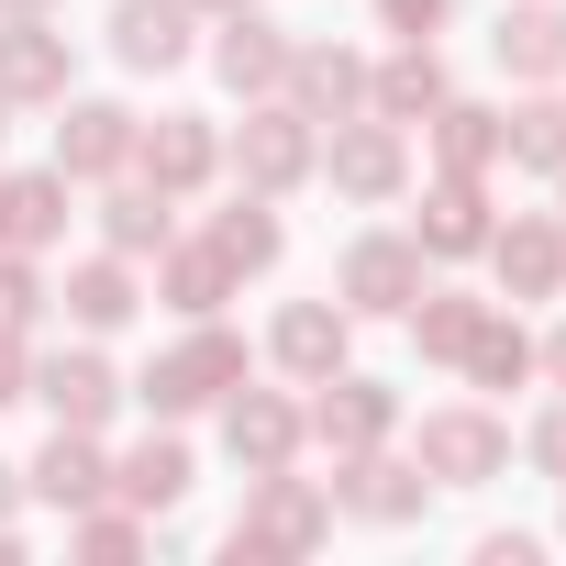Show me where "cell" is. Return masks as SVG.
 <instances>
[{
	"mask_svg": "<svg viewBox=\"0 0 566 566\" xmlns=\"http://www.w3.org/2000/svg\"><path fill=\"white\" fill-rule=\"evenodd\" d=\"M422 290H433V255H422L411 233H389V222H378V233H356V244H345V266H334V301H345L356 323H400Z\"/></svg>",
	"mask_w": 566,
	"mask_h": 566,
	"instance_id": "cell-1",
	"label": "cell"
},
{
	"mask_svg": "<svg viewBox=\"0 0 566 566\" xmlns=\"http://www.w3.org/2000/svg\"><path fill=\"white\" fill-rule=\"evenodd\" d=\"M334 533V500L290 467H255L244 478V511H233V555H312Z\"/></svg>",
	"mask_w": 566,
	"mask_h": 566,
	"instance_id": "cell-2",
	"label": "cell"
},
{
	"mask_svg": "<svg viewBox=\"0 0 566 566\" xmlns=\"http://www.w3.org/2000/svg\"><path fill=\"white\" fill-rule=\"evenodd\" d=\"M222 389H244V345L200 312V323H189V334L145 367V400H156V422H178V411H211Z\"/></svg>",
	"mask_w": 566,
	"mask_h": 566,
	"instance_id": "cell-3",
	"label": "cell"
},
{
	"mask_svg": "<svg viewBox=\"0 0 566 566\" xmlns=\"http://www.w3.org/2000/svg\"><path fill=\"white\" fill-rule=\"evenodd\" d=\"M323 178L345 189V200H400L411 189V123H378V112H345L334 134H323Z\"/></svg>",
	"mask_w": 566,
	"mask_h": 566,
	"instance_id": "cell-4",
	"label": "cell"
},
{
	"mask_svg": "<svg viewBox=\"0 0 566 566\" xmlns=\"http://www.w3.org/2000/svg\"><path fill=\"white\" fill-rule=\"evenodd\" d=\"M222 156H233V178H244V189H266V200H277V189H301V178L323 167V123H312V112H290V101H255V112H244V134H233Z\"/></svg>",
	"mask_w": 566,
	"mask_h": 566,
	"instance_id": "cell-5",
	"label": "cell"
},
{
	"mask_svg": "<svg viewBox=\"0 0 566 566\" xmlns=\"http://www.w3.org/2000/svg\"><path fill=\"white\" fill-rule=\"evenodd\" d=\"M500 467H511V422H500V411H478V400L422 411V478H444V489H489Z\"/></svg>",
	"mask_w": 566,
	"mask_h": 566,
	"instance_id": "cell-6",
	"label": "cell"
},
{
	"mask_svg": "<svg viewBox=\"0 0 566 566\" xmlns=\"http://www.w3.org/2000/svg\"><path fill=\"white\" fill-rule=\"evenodd\" d=\"M312 389H323V400L301 411V433H312V444L367 455V444H389V433H400V400H389L378 378H345V367H334V378H312Z\"/></svg>",
	"mask_w": 566,
	"mask_h": 566,
	"instance_id": "cell-7",
	"label": "cell"
},
{
	"mask_svg": "<svg viewBox=\"0 0 566 566\" xmlns=\"http://www.w3.org/2000/svg\"><path fill=\"white\" fill-rule=\"evenodd\" d=\"M489 277H500L511 301H555V290H566V222H555V211L489 222Z\"/></svg>",
	"mask_w": 566,
	"mask_h": 566,
	"instance_id": "cell-8",
	"label": "cell"
},
{
	"mask_svg": "<svg viewBox=\"0 0 566 566\" xmlns=\"http://www.w3.org/2000/svg\"><path fill=\"white\" fill-rule=\"evenodd\" d=\"M134 167H145L167 200H189V189L222 167V134H211V112H156V123H134Z\"/></svg>",
	"mask_w": 566,
	"mask_h": 566,
	"instance_id": "cell-9",
	"label": "cell"
},
{
	"mask_svg": "<svg viewBox=\"0 0 566 566\" xmlns=\"http://www.w3.org/2000/svg\"><path fill=\"white\" fill-rule=\"evenodd\" d=\"M34 400H45L56 422L101 433V422L123 411V378H112V356H101V345H56V356H34Z\"/></svg>",
	"mask_w": 566,
	"mask_h": 566,
	"instance_id": "cell-10",
	"label": "cell"
},
{
	"mask_svg": "<svg viewBox=\"0 0 566 566\" xmlns=\"http://www.w3.org/2000/svg\"><path fill=\"white\" fill-rule=\"evenodd\" d=\"M200 12L189 0H112V56L134 67V78H167V67H189L200 56V34H189Z\"/></svg>",
	"mask_w": 566,
	"mask_h": 566,
	"instance_id": "cell-11",
	"label": "cell"
},
{
	"mask_svg": "<svg viewBox=\"0 0 566 566\" xmlns=\"http://www.w3.org/2000/svg\"><path fill=\"white\" fill-rule=\"evenodd\" d=\"M0 101H12V112L67 101V34H56L45 12H12V23H0Z\"/></svg>",
	"mask_w": 566,
	"mask_h": 566,
	"instance_id": "cell-12",
	"label": "cell"
},
{
	"mask_svg": "<svg viewBox=\"0 0 566 566\" xmlns=\"http://www.w3.org/2000/svg\"><path fill=\"white\" fill-rule=\"evenodd\" d=\"M290 45H301V34L255 23V0H244V12H222V34H211V78H222L233 101H277V78H290Z\"/></svg>",
	"mask_w": 566,
	"mask_h": 566,
	"instance_id": "cell-13",
	"label": "cell"
},
{
	"mask_svg": "<svg viewBox=\"0 0 566 566\" xmlns=\"http://www.w3.org/2000/svg\"><path fill=\"white\" fill-rule=\"evenodd\" d=\"M222 444H233V467L255 478V467H290L312 433H301V400H277V389H222Z\"/></svg>",
	"mask_w": 566,
	"mask_h": 566,
	"instance_id": "cell-14",
	"label": "cell"
},
{
	"mask_svg": "<svg viewBox=\"0 0 566 566\" xmlns=\"http://www.w3.org/2000/svg\"><path fill=\"white\" fill-rule=\"evenodd\" d=\"M334 500H345L356 522H378V533H400V522H422V500H433V478L367 444V455H345V478H334Z\"/></svg>",
	"mask_w": 566,
	"mask_h": 566,
	"instance_id": "cell-15",
	"label": "cell"
},
{
	"mask_svg": "<svg viewBox=\"0 0 566 566\" xmlns=\"http://www.w3.org/2000/svg\"><path fill=\"white\" fill-rule=\"evenodd\" d=\"M56 312H67L78 334H123V323L145 312V290H134V255H112V244H101V255H78V266L56 277Z\"/></svg>",
	"mask_w": 566,
	"mask_h": 566,
	"instance_id": "cell-16",
	"label": "cell"
},
{
	"mask_svg": "<svg viewBox=\"0 0 566 566\" xmlns=\"http://www.w3.org/2000/svg\"><path fill=\"white\" fill-rule=\"evenodd\" d=\"M290 112H312V123H345V112H367V56L356 45H290Z\"/></svg>",
	"mask_w": 566,
	"mask_h": 566,
	"instance_id": "cell-17",
	"label": "cell"
},
{
	"mask_svg": "<svg viewBox=\"0 0 566 566\" xmlns=\"http://www.w3.org/2000/svg\"><path fill=\"white\" fill-rule=\"evenodd\" d=\"M367 112H378V123H433V112H444V56H433V34H400V56L367 67Z\"/></svg>",
	"mask_w": 566,
	"mask_h": 566,
	"instance_id": "cell-18",
	"label": "cell"
},
{
	"mask_svg": "<svg viewBox=\"0 0 566 566\" xmlns=\"http://www.w3.org/2000/svg\"><path fill=\"white\" fill-rule=\"evenodd\" d=\"M67 123H56V167L67 178H123L134 167V112L123 101H56Z\"/></svg>",
	"mask_w": 566,
	"mask_h": 566,
	"instance_id": "cell-19",
	"label": "cell"
},
{
	"mask_svg": "<svg viewBox=\"0 0 566 566\" xmlns=\"http://www.w3.org/2000/svg\"><path fill=\"white\" fill-rule=\"evenodd\" d=\"M345 345H356V312H345V301H290V312H277V334H266V356L290 367V378H334Z\"/></svg>",
	"mask_w": 566,
	"mask_h": 566,
	"instance_id": "cell-20",
	"label": "cell"
},
{
	"mask_svg": "<svg viewBox=\"0 0 566 566\" xmlns=\"http://www.w3.org/2000/svg\"><path fill=\"white\" fill-rule=\"evenodd\" d=\"M489 56H500L511 78L555 90V78H566V0H511V12H500V34H489Z\"/></svg>",
	"mask_w": 566,
	"mask_h": 566,
	"instance_id": "cell-21",
	"label": "cell"
},
{
	"mask_svg": "<svg viewBox=\"0 0 566 566\" xmlns=\"http://www.w3.org/2000/svg\"><path fill=\"white\" fill-rule=\"evenodd\" d=\"M23 500H45V511H90V500H112V467H101V444H90L78 422H56V444L23 467Z\"/></svg>",
	"mask_w": 566,
	"mask_h": 566,
	"instance_id": "cell-22",
	"label": "cell"
},
{
	"mask_svg": "<svg viewBox=\"0 0 566 566\" xmlns=\"http://www.w3.org/2000/svg\"><path fill=\"white\" fill-rule=\"evenodd\" d=\"M411 244L422 255H489V189L478 178H433L422 211H411Z\"/></svg>",
	"mask_w": 566,
	"mask_h": 566,
	"instance_id": "cell-23",
	"label": "cell"
},
{
	"mask_svg": "<svg viewBox=\"0 0 566 566\" xmlns=\"http://www.w3.org/2000/svg\"><path fill=\"white\" fill-rule=\"evenodd\" d=\"M156 301H167L178 323H200V312H222V301H233V266H222V244H211V233H200V244H178V233L156 244Z\"/></svg>",
	"mask_w": 566,
	"mask_h": 566,
	"instance_id": "cell-24",
	"label": "cell"
},
{
	"mask_svg": "<svg viewBox=\"0 0 566 566\" xmlns=\"http://www.w3.org/2000/svg\"><path fill=\"white\" fill-rule=\"evenodd\" d=\"M189 478H200V467H189V444H178V433H145V444L112 467V500H123V511H178V500H189Z\"/></svg>",
	"mask_w": 566,
	"mask_h": 566,
	"instance_id": "cell-25",
	"label": "cell"
},
{
	"mask_svg": "<svg viewBox=\"0 0 566 566\" xmlns=\"http://www.w3.org/2000/svg\"><path fill=\"white\" fill-rule=\"evenodd\" d=\"M211 244H222V266H233V277H266L277 255H290V222H277V200H266V189H244L233 211H211Z\"/></svg>",
	"mask_w": 566,
	"mask_h": 566,
	"instance_id": "cell-26",
	"label": "cell"
},
{
	"mask_svg": "<svg viewBox=\"0 0 566 566\" xmlns=\"http://www.w3.org/2000/svg\"><path fill=\"white\" fill-rule=\"evenodd\" d=\"M0 189H12V244H23V255H45V244H56V233L78 222V200H67L78 178H67V167H34V178H0Z\"/></svg>",
	"mask_w": 566,
	"mask_h": 566,
	"instance_id": "cell-27",
	"label": "cell"
},
{
	"mask_svg": "<svg viewBox=\"0 0 566 566\" xmlns=\"http://www.w3.org/2000/svg\"><path fill=\"white\" fill-rule=\"evenodd\" d=\"M433 156H444V178H489V167H500V112L444 90V112H433Z\"/></svg>",
	"mask_w": 566,
	"mask_h": 566,
	"instance_id": "cell-28",
	"label": "cell"
},
{
	"mask_svg": "<svg viewBox=\"0 0 566 566\" xmlns=\"http://www.w3.org/2000/svg\"><path fill=\"white\" fill-rule=\"evenodd\" d=\"M167 233H178V200H167L156 178H134V189L101 200V244H112V255H156Z\"/></svg>",
	"mask_w": 566,
	"mask_h": 566,
	"instance_id": "cell-29",
	"label": "cell"
},
{
	"mask_svg": "<svg viewBox=\"0 0 566 566\" xmlns=\"http://www.w3.org/2000/svg\"><path fill=\"white\" fill-rule=\"evenodd\" d=\"M500 167H533V178L566 167V101H555V90L522 101V112H500Z\"/></svg>",
	"mask_w": 566,
	"mask_h": 566,
	"instance_id": "cell-30",
	"label": "cell"
},
{
	"mask_svg": "<svg viewBox=\"0 0 566 566\" xmlns=\"http://www.w3.org/2000/svg\"><path fill=\"white\" fill-rule=\"evenodd\" d=\"M478 389H522L533 378V334L511 323V312H478V334H467V356H455Z\"/></svg>",
	"mask_w": 566,
	"mask_h": 566,
	"instance_id": "cell-31",
	"label": "cell"
},
{
	"mask_svg": "<svg viewBox=\"0 0 566 566\" xmlns=\"http://www.w3.org/2000/svg\"><path fill=\"white\" fill-rule=\"evenodd\" d=\"M478 312H489V301H467V290H422L400 323H411V345H422L433 367H455V356H467V334H478Z\"/></svg>",
	"mask_w": 566,
	"mask_h": 566,
	"instance_id": "cell-32",
	"label": "cell"
},
{
	"mask_svg": "<svg viewBox=\"0 0 566 566\" xmlns=\"http://www.w3.org/2000/svg\"><path fill=\"white\" fill-rule=\"evenodd\" d=\"M45 301H56V290H45V266H34L23 244H0V334H34Z\"/></svg>",
	"mask_w": 566,
	"mask_h": 566,
	"instance_id": "cell-33",
	"label": "cell"
},
{
	"mask_svg": "<svg viewBox=\"0 0 566 566\" xmlns=\"http://www.w3.org/2000/svg\"><path fill=\"white\" fill-rule=\"evenodd\" d=\"M67 544H78V555H134V544H145V522L90 500V511H67Z\"/></svg>",
	"mask_w": 566,
	"mask_h": 566,
	"instance_id": "cell-34",
	"label": "cell"
},
{
	"mask_svg": "<svg viewBox=\"0 0 566 566\" xmlns=\"http://www.w3.org/2000/svg\"><path fill=\"white\" fill-rule=\"evenodd\" d=\"M522 455H533V467H544V478L566 489V389H555V411H544V422L522 433Z\"/></svg>",
	"mask_w": 566,
	"mask_h": 566,
	"instance_id": "cell-35",
	"label": "cell"
},
{
	"mask_svg": "<svg viewBox=\"0 0 566 566\" xmlns=\"http://www.w3.org/2000/svg\"><path fill=\"white\" fill-rule=\"evenodd\" d=\"M12 400H34V356H23V334H0V411Z\"/></svg>",
	"mask_w": 566,
	"mask_h": 566,
	"instance_id": "cell-36",
	"label": "cell"
},
{
	"mask_svg": "<svg viewBox=\"0 0 566 566\" xmlns=\"http://www.w3.org/2000/svg\"><path fill=\"white\" fill-rule=\"evenodd\" d=\"M444 12H455V0H378V23H389V34H433Z\"/></svg>",
	"mask_w": 566,
	"mask_h": 566,
	"instance_id": "cell-37",
	"label": "cell"
},
{
	"mask_svg": "<svg viewBox=\"0 0 566 566\" xmlns=\"http://www.w3.org/2000/svg\"><path fill=\"white\" fill-rule=\"evenodd\" d=\"M533 367H544V378H555V389H566V323H555V334H544V345H533Z\"/></svg>",
	"mask_w": 566,
	"mask_h": 566,
	"instance_id": "cell-38",
	"label": "cell"
},
{
	"mask_svg": "<svg viewBox=\"0 0 566 566\" xmlns=\"http://www.w3.org/2000/svg\"><path fill=\"white\" fill-rule=\"evenodd\" d=\"M23 511V467H0V522H12Z\"/></svg>",
	"mask_w": 566,
	"mask_h": 566,
	"instance_id": "cell-39",
	"label": "cell"
},
{
	"mask_svg": "<svg viewBox=\"0 0 566 566\" xmlns=\"http://www.w3.org/2000/svg\"><path fill=\"white\" fill-rule=\"evenodd\" d=\"M12 12H56V0H0V23H12Z\"/></svg>",
	"mask_w": 566,
	"mask_h": 566,
	"instance_id": "cell-40",
	"label": "cell"
},
{
	"mask_svg": "<svg viewBox=\"0 0 566 566\" xmlns=\"http://www.w3.org/2000/svg\"><path fill=\"white\" fill-rule=\"evenodd\" d=\"M189 12H211V23H222V12H244V0H189Z\"/></svg>",
	"mask_w": 566,
	"mask_h": 566,
	"instance_id": "cell-41",
	"label": "cell"
},
{
	"mask_svg": "<svg viewBox=\"0 0 566 566\" xmlns=\"http://www.w3.org/2000/svg\"><path fill=\"white\" fill-rule=\"evenodd\" d=\"M0 244H12V189H0Z\"/></svg>",
	"mask_w": 566,
	"mask_h": 566,
	"instance_id": "cell-42",
	"label": "cell"
},
{
	"mask_svg": "<svg viewBox=\"0 0 566 566\" xmlns=\"http://www.w3.org/2000/svg\"><path fill=\"white\" fill-rule=\"evenodd\" d=\"M555 189H566V167H555ZM555 222H566V211H555Z\"/></svg>",
	"mask_w": 566,
	"mask_h": 566,
	"instance_id": "cell-43",
	"label": "cell"
},
{
	"mask_svg": "<svg viewBox=\"0 0 566 566\" xmlns=\"http://www.w3.org/2000/svg\"><path fill=\"white\" fill-rule=\"evenodd\" d=\"M0 112H12V101H0Z\"/></svg>",
	"mask_w": 566,
	"mask_h": 566,
	"instance_id": "cell-44",
	"label": "cell"
}]
</instances>
